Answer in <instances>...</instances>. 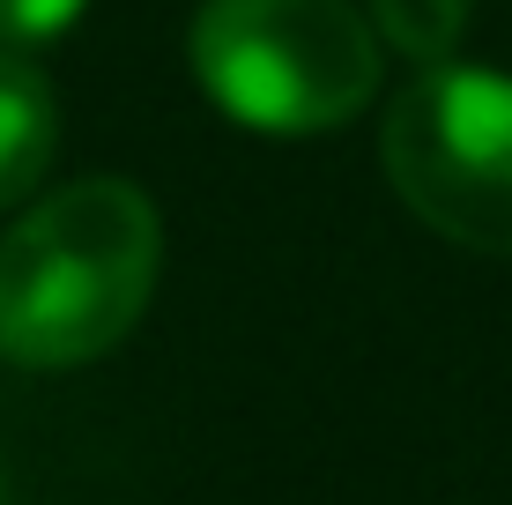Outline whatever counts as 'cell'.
Masks as SVG:
<instances>
[{
    "label": "cell",
    "mask_w": 512,
    "mask_h": 505,
    "mask_svg": "<svg viewBox=\"0 0 512 505\" xmlns=\"http://www.w3.org/2000/svg\"><path fill=\"white\" fill-rule=\"evenodd\" d=\"M164 268V223L134 179H75L0 238V357L67 372L134 335Z\"/></svg>",
    "instance_id": "cell-1"
},
{
    "label": "cell",
    "mask_w": 512,
    "mask_h": 505,
    "mask_svg": "<svg viewBox=\"0 0 512 505\" xmlns=\"http://www.w3.org/2000/svg\"><path fill=\"white\" fill-rule=\"evenodd\" d=\"M193 75L253 134H327L379 97V30L357 0H201Z\"/></svg>",
    "instance_id": "cell-2"
},
{
    "label": "cell",
    "mask_w": 512,
    "mask_h": 505,
    "mask_svg": "<svg viewBox=\"0 0 512 505\" xmlns=\"http://www.w3.org/2000/svg\"><path fill=\"white\" fill-rule=\"evenodd\" d=\"M386 179L468 253H512V75L498 67H423L386 104Z\"/></svg>",
    "instance_id": "cell-3"
},
{
    "label": "cell",
    "mask_w": 512,
    "mask_h": 505,
    "mask_svg": "<svg viewBox=\"0 0 512 505\" xmlns=\"http://www.w3.org/2000/svg\"><path fill=\"white\" fill-rule=\"evenodd\" d=\"M52 149H60L52 82L23 60V52H0V208H15L45 179Z\"/></svg>",
    "instance_id": "cell-4"
},
{
    "label": "cell",
    "mask_w": 512,
    "mask_h": 505,
    "mask_svg": "<svg viewBox=\"0 0 512 505\" xmlns=\"http://www.w3.org/2000/svg\"><path fill=\"white\" fill-rule=\"evenodd\" d=\"M364 15H372L379 45H394L416 67H446L468 30V0H372Z\"/></svg>",
    "instance_id": "cell-5"
},
{
    "label": "cell",
    "mask_w": 512,
    "mask_h": 505,
    "mask_svg": "<svg viewBox=\"0 0 512 505\" xmlns=\"http://www.w3.org/2000/svg\"><path fill=\"white\" fill-rule=\"evenodd\" d=\"M90 0H0V52H38L82 23Z\"/></svg>",
    "instance_id": "cell-6"
}]
</instances>
